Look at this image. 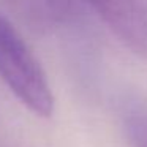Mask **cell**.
I'll return each mask as SVG.
<instances>
[{
	"instance_id": "obj_1",
	"label": "cell",
	"mask_w": 147,
	"mask_h": 147,
	"mask_svg": "<svg viewBox=\"0 0 147 147\" xmlns=\"http://www.w3.org/2000/svg\"><path fill=\"white\" fill-rule=\"evenodd\" d=\"M0 78L29 111L48 119L54 96L41 63L14 26L0 13Z\"/></svg>"
},
{
	"instance_id": "obj_2",
	"label": "cell",
	"mask_w": 147,
	"mask_h": 147,
	"mask_svg": "<svg viewBox=\"0 0 147 147\" xmlns=\"http://www.w3.org/2000/svg\"><path fill=\"white\" fill-rule=\"evenodd\" d=\"M130 51L147 55V0H86Z\"/></svg>"
},
{
	"instance_id": "obj_3",
	"label": "cell",
	"mask_w": 147,
	"mask_h": 147,
	"mask_svg": "<svg viewBox=\"0 0 147 147\" xmlns=\"http://www.w3.org/2000/svg\"><path fill=\"white\" fill-rule=\"evenodd\" d=\"M130 136L136 147H147V125H144L142 122L133 123L130 130Z\"/></svg>"
}]
</instances>
